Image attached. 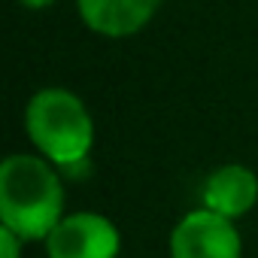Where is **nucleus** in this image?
Instances as JSON below:
<instances>
[{"label": "nucleus", "instance_id": "1", "mask_svg": "<svg viewBox=\"0 0 258 258\" xmlns=\"http://www.w3.org/2000/svg\"><path fill=\"white\" fill-rule=\"evenodd\" d=\"M64 219V185L43 155H10L0 164V225L22 240H46Z\"/></svg>", "mask_w": 258, "mask_h": 258}, {"label": "nucleus", "instance_id": "2", "mask_svg": "<svg viewBox=\"0 0 258 258\" xmlns=\"http://www.w3.org/2000/svg\"><path fill=\"white\" fill-rule=\"evenodd\" d=\"M25 131L46 161L55 167H76L94 146V121L82 97L61 85L40 88L25 109Z\"/></svg>", "mask_w": 258, "mask_h": 258}, {"label": "nucleus", "instance_id": "3", "mask_svg": "<svg viewBox=\"0 0 258 258\" xmlns=\"http://www.w3.org/2000/svg\"><path fill=\"white\" fill-rule=\"evenodd\" d=\"M170 258H243V240L231 219L201 207L173 228Z\"/></svg>", "mask_w": 258, "mask_h": 258}, {"label": "nucleus", "instance_id": "4", "mask_svg": "<svg viewBox=\"0 0 258 258\" xmlns=\"http://www.w3.org/2000/svg\"><path fill=\"white\" fill-rule=\"evenodd\" d=\"M49 258H118V228L100 213H70L46 237Z\"/></svg>", "mask_w": 258, "mask_h": 258}, {"label": "nucleus", "instance_id": "5", "mask_svg": "<svg viewBox=\"0 0 258 258\" xmlns=\"http://www.w3.org/2000/svg\"><path fill=\"white\" fill-rule=\"evenodd\" d=\"M161 0H76L82 22L109 40L134 37L158 13Z\"/></svg>", "mask_w": 258, "mask_h": 258}, {"label": "nucleus", "instance_id": "6", "mask_svg": "<svg viewBox=\"0 0 258 258\" xmlns=\"http://www.w3.org/2000/svg\"><path fill=\"white\" fill-rule=\"evenodd\" d=\"M201 201L204 210L234 222L258 204V176L243 164H225L207 176Z\"/></svg>", "mask_w": 258, "mask_h": 258}, {"label": "nucleus", "instance_id": "7", "mask_svg": "<svg viewBox=\"0 0 258 258\" xmlns=\"http://www.w3.org/2000/svg\"><path fill=\"white\" fill-rule=\"evenodd\" d=\"M22 246H25V240L16 231L0 225V258H22Z\"/></svg>", "mask_w": 258, "mask_h": 258}, {"label": "nucleus", "instance_id": "8", "mask_svg": "<svg viewBox=\"0 0 258 258\" xmlns=\"http://www.w3.org/2000/svg\"><path fill=\"white\" fill-rule=\"evenodd\" d=\"M22 7H28V10H46V7H52L55 0H19Z\"/></svg>", "mask_w": 258, "mask_h": 258}]
</instances>
